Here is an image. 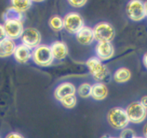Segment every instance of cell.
I'll use <instances>...</instances> for the list:
<instances>
[{
    "mask_svg": "<svg viewBox=\"0 0 147 138\" xmlns=\"http://www.w3.org/2000/svg\"><path fill=\"white\" fill-rule=\"evenodd\" d=\"M107 121L111 127L117 130L126 128L130 123L126 110L120 107H113L109 110Z\"/></svg>",
    "mask_w": 147,
    "mask_h": 138,
    "instance_id": "cell-1",
    "label": "cell"
},
{
    "mask_svg": "<svg viewBox=\"0 0 147 138\" xmlns=\"http://www.w3.org/2000/svg\"><path fill=\"white\" fill-rule=\"evenodd\" d=\"M33 62L40 67H50L54 61L50 47L46 44H40L32 50Z\"/></svg>",
    "mask_w": 147,
    "mask_h": 138,
    "instance_id": "cell-2",
    "label": "cell"
},
{
    "mask_svg": "<svg viewBox=\"0 0 147 138\" xmlns=\"http://www.w3.org/2000/svg\"><path fill=\"white\" fill-rule=\"evenodd\" d=\"M89 72L96 81L100 82L105 80L109 75V70L97 57H92L86 62Z\"/></svg>",
    "mask_w": 147,
    "mask_h": 138,
    "instance_id": "cell-3",
    "label": "cell"
},
{
    "mask_svg": "<svg viewBox=\"0 0 147 138\" xmlns=\"http://www.w3.org/2000/svg\"><path fill=\"white\" fill-rule=\"evenodd\" d=\"M95 40L98 42H111L116 35L114 27L107 21L97 23L93 28Z\"/></svg>",
    "mask_w": 147,
    "mask_h": 138,
    "instance_id": "cell-4",
    "label": "cell"
},
{
    "mask_svg": "<svg viewBox=\"0 0 147 138\" xmlns=\"http://www.w3.org/2000/svg\"><path fill=\"white\" fill-rule=\"evenodd\" d=\"M64 29L71 34H76L85 26L83 17L76 11H71L63 17Z\"/></svg>",
    "mask_w": 147,
    "mask_h": 138,
    "instance_id": "cell-5",
    "label": "cell"
},
{
    "mask_svg": "<svg viewBox=\"0 0 147 138\" xmlns=\"http://www.w3.org/2000/svg\"><path fill=\"white\" fill-rule=\"evenodd\" d=\"M126 13L131 21H142L146 17L144 2L142 0H130L126 4Z\"/></svg>",
    "mask_w": 147,
    "mask_h": 138,
    "instance_id": "cell-6",
    "label": "cell"
},
{
    "mask_svg": "<svg viewBox=\"0 0 147 138\" xmlns=\"http://www.w3.org/2000/svg\"><path fill=\"white\" fill-rule=\"evenodd\" d=\"M126 113L130 123L141 124L147 117V110L139 101L130 103L126 108Z\"/></svg>",
    "mask_w": 147,
    "mask_h": 138,
    "instance_id": "cell-7",
    "label": "cell"
},
{
    "mask_svg": "<svg viewBox=\"0 0 147 138\" xmlns=\"http://www.w3.org/2000/svg\"><path fill=\"white\" fill-rule=\"evenodd\" d=\"M22 44H24L31 50H34L39 45L42 41V36L40 31L33 27H27L24 29L21 37Z\"/></svg>",
    "mask_w": 147,
    "mask_h": 138,
    "instance_id": "cell-8",
    "label": "cell"
},
{
    "mask_svg": "<svg viewBox=\"0 0 147 138\" xmlns=\"http://www.w3.org/2000/svg\"><path fill=\"white\" fill-rule=\"evenodd\" d=\"M4 27L7 37L12 40L21 38L24 30L22 21L17 20L5 21L4 22Z\"/></svg>",
    "mask_w": 147,
    "mask_h": 138,
    "instance_id": "cell-9",
    "label": "cell"
},
{
    "mask_svg": "<svg viewBox=\"0 0 147 138\" xmlns=\"http://www.w3.org/2000/svg\"><path fill=\"white\" fill-rule=\"evenodd\" d=\"M95 52L96 57L102 62L111 60L115 54L114 47L109 42H98L95 47Z\"/></svg>",
    "mask_w": 147,
    "mask_h": 138,
    "instance_id": "cell-10",
    "label": "cell"
},
{
    "mask_svg": "<svg viewBox=\"0 0 147 138\" xmlns=\"http://www.w3.org/2000/svg\"><path fill=\"white\" fill-rule=\"evenodd\" d=\"M76 92H77V90L73 83L65 82L60 83L56 87L53 94L55 100L60 102L65 97L75 95Z\"/></svg>",
    "mask_w": 147,
    "mask_h": 138,
    "instance_id": "cell-11",
    "label": "cell"
},
{
    "mask_svg": "<svg viewBox=\"0 0 147 138\" xmlns=\"http://www.w3.org/2000/svg\"><path fill=\"white\" fill-rule=\"evenodd\" d=\"M13 57L19 64H26L32 57V51L24 44H18L16 47Z\"/></svg>",
    "mask_w": 147,
    "mask_h": 138,
    "instance_id": "cell-12",
    "label": "cell"
},
{
    "mask_svg": "<svg viewBox=\"0 0 147 138\" xmlns=\"http://www.w3.org/2000/svg\"><path fill=\"white\" fill-rule=\"evenodd\" d=\"M50 47L55 60L61 61L68 55V47L64 42L55 41L52 43Z\"/></svg>",
    "mask_w": 147,
    "mask_h": 138,
    "instance_id": "cell-13",
    "label": "cell"
},
{
    "mask_svg": "<svg viewBox=\"0 0 147 138\" xmlns=\"http://www.w3.org/2000/svg\"><path fill=\"white\" fill-rule=\"evenodd\" d=\"M76 38L79 44L84 46L90 45L95 40L93 29L88 26H84L76 34Z\"/></svg>",
    "mask_w": 147,
    "mask_h": 138,
    "instance_id": "cell-14",
    "label": "cell"
},
{
    "mask_svg": "<svg viewBox=\"0 0 147 138\" xmlns=\"http://www.w3.org/2000/svg\"><path fill=\"white\" fill-rule=\"evenodd\" d=\"M109 89L107 86L103 82H97L95 84H92L91 95L90 97L96 101H102L108 97Z\"/></svg>",
    "mask_w": 147,
    "mask_h": 138,
    "instance_id": "cell-15",
    "label": "cell"
},
{
    "mask_svg": "<svg viewBox=\"0 0 147 138\" xmlns=\"http://www.w3.org/2000/svg\"><path fill=\"white\" fill-rule=\"evenodd\" d=\"M17 44L14 40L7 37L0 42V58H7L13 56Z\"/></svg>",
    "mask_w": 147,
    "mask_h": 138,
    "instance_id": "cell-16",
    "label": "cell"
},
{
    "mask_svg": "<svg viewBox=\"0 0 147 138\" xmlns=\"http://www.w3.org/2000/svg\"><path fill=\"white\" fill-rule=\"evenodd\" d=\"M131 78V72L126 67H120L115 71L113 74V80L119 84H123Z\"/></svg>",
    "mask_w": 147,
    "mask_h": 138,
    "instance_id": "cell-17",
    "label": "cell"
},
{
    "mask_svg": "<svg viewBox=\"0 0 147 138\" xmlns=\"http://www.w3.org/2000/svg\"><path fill=\"white\" fill-rule=\"evenodd\" d=\"M24 13L21 12V11H18L14 8L13 7H9L4 11L3 13V19L4 21H9V20H17V21H23L24 19Z\"/></svg>",
    "mask_w": 147,
    "mask_h": 138,
    "instance_id": "cell-18",
    "label": "cell"
},
{
    "mask_svg": "<svg viewBox=\"0 0 147 138\" xmlns=\"http://www.w3.org/2000/svg\"><path fill=\"white\" fill-rule=\"evenodd\" d=\"M32 2V0H10L11 7L22 13L26 12L31 8Z\"/></svg>",
    "mask_w": 147,
    "mask_h": 138,
    "instance_id": "cell-19",
    "label": "cell"
},
{
    "mask_svg": "<svg viewBox=\"0 0 147 138\" xmlns=\"http://www.w3.org/2000/svg\"><path fill=\"white\" fill-rule=\"evenodd\" d=\"M48 24L50 29L55 32L62 31L64 29L63 18L59 15L52 16L49 19Z\"/></svg>",
    "mask_w": 147,
    "mask_h": 138,
    "instance_id": "cell-20",
    "label": "cell"
},
{
    "mask_svg": "<svg viewBox=\"0 0 147 138\" xmlns=\"http://www.w3.org/2000/svg\"><path fill=\"white\" fill-rule=\"evenodd\" d=\"M92 85L88 82L82 83L77 89V93L81 98H88L91 95Z\"/></svg>",
    "mask_w": 147,
    "mask_h": 138,
    "instance_id": "cell-21",
    "label": "cell"
},
{
    "mask_svg": "<svg viewBox=\"0 0 147 138\" xmlns=\"http://www.w3.org/2000/svg\"><path fill=\"white\" fill-rule=\"evenodd\" d=\"M77 97H76V94H75V95L65 97L63 100H60V102L61 103L63 107H64L65 108L70 110V109H73L76 107V105H77Z\"/></svg>",
    "mask_w": 147,
    "mask_h": 138,
    "instance_id": "cell-22",
    "label": "cell"
},
{
    "mask_svg": "<svg viewBox=\"0 0 147 138\" xmlns=\"http://www.w3.org/2000/svg\"><path fill=\"white\" fill-rule=\"evenodd\" d=\"M135 137H136V135L134 130L128 127L122 130L119 136L120 138H134Z\"/></svg>",
    "mask_w": 147,
    "mask_h": 138,
    "instance_id": "cell-23",
    "label": "cell"
},
{
    "mask_svg": "<svg viewBox=\"0 0 147 138\" xmlns=\"http://www.w3.org/2000/svg\"><path fill=\"white\" fill-rule=\"evenodd\" d=\"M67 3L74 8H81L88 2V0H67Z\"/></svg>",
    "mask_w": 147,
    "mask_h": 138,
    "instance_id": "cell-24",
    "label": "cell"
},
{
    "mask_svg": "<svg viewBox=\"0 0 147 138\" xmlns=\"http://www.w3.org/2000/svg\"><path fill=\"white\" fill-rule=\"evenodd\" d=\"M5 138H24V137L22 135H21L19 133H17V132H11V133L7 134Z\"/></svg>",
    "mask_w": 147,
    "mask_h": 138,
    "instance_id": "cell-25",
    "label": "cell"
},
{
    "mask_svg": "<svg viewBox=\"0 0 147 138\" xmlns=\"http://www.w3.org/2000/svg\"><path fill=\"white\" fill-rule=\"evenodd\" d=\"M6 38H7V34H6L5 29H4V24H0V42Z\"/></svg>",
    "mask_w": 147,
    "mask_h": 138,
    "instance_id": "cell-26",
    "label": "cell"
},
{
    "mask_svg": "<svg viewBox=\"0 0 147 138\" xmlns=\"http://www.w3.org/2000/svg\"><path fill=\"white\" fill-rule=\"evenodd\" d=\"M139 102L142 103V105H143L144 107L145 108H146L147 110V95L143 96V97L141 98L140 101H139Z\"/></svg>",
    "mask_w": 147,
    "mask_h": 138,
    "instance_id": "cell-27",
    "label": "cell"
},
{
    "mask_svg": "<svg viewBox=\"0 0 147 138\" xmlns=\"http://www.w3.org/2000/svg\"><path fill=\"white\" fill-rule=\"evenodd\" d=\"M142 62H143V64L145 67V68L147 70V52L144 53L143 55V58H142Z\"/></svg>",
    "mask_w": 147,
    "mask_h": 138,
    "instance_id": "cell-28",
    "label": "cell"
},
{
    "mask_svg": "<svg viewBox=\"0 0 147 138\" xmlns=\"http://www.w3.org/2000/svg\"><path fill=\"white\" fill-rule=\"evenodd\" d=\"M143 135L144 137L147 138V123L144 125V126L143 127Z\"/></svg>",
    "mask_w": 147,
    "mask_h": 138,
    "instance_id": "cell-29",
    "label": "cell"
},
{
    "mask_svg": "<svg viewBox=\"0 0 147 138\" xmlns=\"http://www.w3.org/2000/svg\"><path fill=\"white\" fill-rule=\"evenodd\" d=\"M33 2H37V3H40V2H42V1H45V0H32Z\"/></svg>",
    "mask_w": 147,
    "mask_h": 138,
    "instance_id": "cell-30",
    "label": "cell"
},
{
    "mask_svg": "<svg viewBox=\"0 0 147 138\" xmlns=\"http://www.w3.org/2000/svg\"><path fill=\"white\" fill-rule=\"evenodd\" d=\"M144 6H145V11H146V15L147 17V0L144 2Z\"/></svg>",
    "mask_w": 147,
    "mask_h": 138,
    "instance_id": "cell-31",
    "label": "cell"
},
{
    "mask_svg": "<svg viewBox=\"0 0 147 138\" xmlns=\"http://www.w3.org/2000/svg\"><path fill=\"white\" fill-rule=\"evenodd\" d=\"M100 138H110V136H109V135H106L102 136V137H100Z\"/></svg>",
    "mask_w": 147,
    "mask_h": 138,
    "instance_id": "cell-32",
    "label": "cell"
},
{
    "mask_svg": "<svg viewBox=\"0 0 147 138\" xmlns=\"http://www.w3.org/2000/svg\"><path fill=\"white\" fill-rule=\"evenodd\" d=\"M134 138H144V137H139V136H136V137H135Z\"/></svg>",
    "mask_w": 147,
    "mask_h": 138,
    "instance_id": "cell-33",
    "label": "cell"
},
{
    "mask_svg": "<svg viewBox=\"0 0 147 138\" xmlns=\"http://www.w3.org/2000/svg\"><path fill=\"white\" fill-rule=\"evenodd\" d=\"M110 138H120V137H110Z\"/></svg>",
    "mask_w": 147,
    "mask_h": 138,
    "instance_id": "cell-34",
    "label": "cell"
},
{
    "mask_svg": "<svg viewBox=\"0 0 147 138\" xmlns=\"http://www.w3.org/2000/svg\"><path fill=\"white\" fill-rule=\"evenodd\" d=\"M0 138H1V137H0Z\"/></svg>",
    "mask_w": 147,
    "mask_h": 138,
    "instance_id": "cell-35",
    "label": "cell"
}]
</instances>
